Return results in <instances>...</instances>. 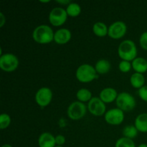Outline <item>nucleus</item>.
<instances>
[{"label": "nucleus", "mask_w": 147, "mask_h": 147, "mask_svg": "<svg viewBox=\"0 0 147 147\" xmlns=\"http://www.w3.org/2000/svg\"><path fill=\"white\" fill-rule=\"evenodd\" d=\"M54 34L55 33L50 26L42 24L34 30L32 38L37 43L47 44L54 40Z\"/></svg>", "instance_id": "f257e3e1"}, {"label": "nucleus", "mask_w": 147, "mask_h": 147, "mask_svg": "<svg viewBox=\"0 0 147 147\" xmlns=\"http://www.w3.org/2000/svg\"><path fill=\"white\" fill-rule=\"evenodd\" d=\"M119 56L123 60L133 61L137 56V48L136 44L131 40L121 42L118 48Z\"/></svg>", "instance_id": "f03ea898"}, {"label": "nucleus", "mask_w": 147, "mask_h": 147, "mask_svg": "<svg viewBox=\"0 0 147 147\" xmlns=\"http://www.w3.org/2000/svg\"><path fill=\"white\" fill-rule=\"evenodd\" d=\"M96 73L97 72L93 66L88 64H83L78 67L76 75L79 81L86 83L98 78V76H97Z\"/></svg>", "instance_id": "7ed1b4c3"}, {"label": "nucleus", "mask_w": 147, "mask_h": 147, "mask_svg": "<svg viewBox=\"0 0 147 147\" xmlns=\"http://www.w3.org/2000/svg\"><path fill=\"white\" fill-rule=\"evenodd\" d=\"M118 108L123 111H130L135 108L136 102L133 96L126 92H122L118 95L116 100Z\"/></svg>", "instance_id": "20e7f679"}, {"label": "nucleus", "mask_w": 147, "mask_h": 147, "mask_svg": "<svg viewBox=\"0 0 147 147\" xmlns=\"http://www.w3.org/2000/svg\"><path fill=\"white\" fill-rule=\"evenodd\" d=\"M19 65L17 57L11 53L1 55L0 57V67L5 72L14 71Z\"/></svg>", "instance_id": "39448f33"}, {"label": "nucleus", "mask_w": 147, "mask_h": 147, "mask_svg": "<svg viewBox=\"0 0 147 147\" xmlns=\"http://www.w3.org/2000/svg\"><path fill=\"white\" fill-rule=\"evenodd\" d=\"M86 106L80 101H74L70 103L67 108V113L68 117L72 120H79L82 119L86 113Z\"/></svg>", "instance_id": "423d86ee"}, {"label": "nucleus", "mask_w": 147, "mask_h": 147, "mask_svg": "<svg viewBox=\"0 0 147 147\" xmlns=\"http://www.w3.org/2000/svg\"><path fill=\"white\" fill-rule=\"evenodd\" d=\"M67 14L66 9L62 7H55L50 12L49 20L50 22L55 27L61 26L67 20Z\"/></svg>", "instance_id": "0eeeda50"}, {"label": "nucleus", "mask_w": 147, "mask_h": 147, "mask_svg": "<svg viewBox=\"0 0 147 147\" xmlns=\"http://www.w3.org/2000/svg\"><path fill=\"white\" fill-rule=\"evenodd\" d=\"M88 109L93 116H101L106 112V106L104 102L100 98L93 97L88 102Z\"/></svg>", "instance_id": "6e6552de"}, {"label": "nucleus", "mask_w": 147, "mask_h": 147, "mask_svg": "<svg viewBox=\"0 0 147 147\" xmlns=\"http://www.w3.org/2000/svg\"><path fill=\"white\" fill-rule=\"evenodd\" d=\"M127 31L126 24L122 21H117L113 22L109 27V33L108 35L111 38L118 40L126 34Z\"/></svg>", "instance_id": "1a4fd4ad"}, {"label": "nucleus", "mask_w": 147, "mask_h": 147, "mask_svg": "<svg viewBox=\"0 0 147 147\" xmlns=\"http://www.w3.org/2000/svg\"><path fill=\"white\" fill-rule=\"evenodd\" d=\"M53 98V92L49 88L43 87L39 89L35 94V100L41 107L48 106Z\"/></svg>", "instance_id": "9d476101"}, {"label": "nucleus", "mask_w": 147, "mask_h": 147, "mask_svg": "<svg viewBox=\"0 0 147 147\" xmlns=\"http://www.w3.org/2000/svg\"><path fill=\"white\" fill-rule=\"evenodd\" d=\"M105 120L109 124L119 125L124 120V113L119 108L110 109L105 114Z\"/></svg>", "instance_id": "9b49d317"}, {"label": "nucleus", "mask_w": 147, "mask_h": 147, "mask_svg": "<svg viewBox=\"0 0 147 147\" xmlns=\"http://www.w3.org/2000/svg\"><path fill=\"white\" fill-rule=\"evenodd\" d=\"M71 39V32L66 28H62L57 30L54 34V41L59 45H63L68 42Z\"/></svg>", "instance_id": "f8f14e48"}, {"label": "nucleus", "mask_w": 147, "mask_h": 147, "mask_svg": "<svg viewBox=\"0 0 147 147\" xmlns=\"http://www.w3.org/2000/svg\"><path fill=\"white\" fill-rule=\"evenodd\" d=\"M38 145L40 147H55V137L49 132L42 133L39 136Z\"/></svg>", "instance_id": "ddd939ff"}, {"label": "nucleus", "mask_w": 147, "mask_h": 147, "mask_svg": "<svg viewBox=\"0 0 147 147\" xmlns=\"http://www.w3.org/2000/svg\"><path fill=\"white\" fill-rule=\"evenodd\" d=\"M118 97L117 91L113 88H106L100 93V98L105 103H110L116 100Z\"/></svg>", "instance_id": "4468645a"}, {"label": "nucleus", "mask_w": 147, "mask_h": 147, "mask_svg": "<svg viewBox=\"0 0 147 147\" xmlns=\"http://www.w3.org/2000/svg\"><path fill=\"white\" fill-rule=\"evenodd\" d=\"M132 68L136 73H144L147 71V60L144 57H136L132 61Z\"/></svg>", "instance_id": "2eb2a0df"}, {"label": "nucleus", "mask_w": 147, "mask_h": 147, "mask_svg": "<svg viewBox=\"0 0 147 147\" xmlns=\"http://www.w3.org/2000/svg\"><path fill=\"white\" fill-rule=\"evenodd\" d=\"M134 124L139 131L147 133V113L139 114L135 119Z\"/></svg>", "instance_id": "dca6fc26"}, {"label": "nucleus", "mask_w": 147, "mask_h": 147, "mask_svg": "<svg viewBox=\"0 0 147 147\" xmlns=\"http://www.w3.org/2000/svg\"><path fill=\"white\" fill-rule=\"evenodd\" d=\"M130 83L131 86L135 88H142L143 86H144L145 83V78L143 74L139 73H135L131 76Z\"/></svg>", "instance_id": "f3484780"}, {"label": "nucleus", "mask_w": 147, "mask_h": 147, "mask_svg": "<svg viewBox=\"0 0 147 147\" xmlns=\"http://www.w3.org/2000/svg\"><path fill=\"white\" fill-rule=\"evenodd\" d=\"M93 31L94 34L98 37H105L109 33V28L105 23L98 22L95 23L93 27Z\"/></svg>", "instance_id": "a211bd4d"}, {"label": "nucleus", "mask_w": 147, "mask_h": 147, "mask_svg": "<svg viewBox=\"0 0 147 147\" xmlns=\"http://www.w3.org/2000/svg\"><path fill=\"white\" fill-rule=\"evenodd\" d=\"M95 69L99 74H106L111 69V63L106 60H100L96 63Z\"/></svg>", "instance_id": "6ab92c4d"}, {"label": "nucleus", "mask_w": 147, "mask_h": 147, "mask_svg": "<svg viewBox=\"0 0 147 147\" xmlns=\"http://www.w3.org/2000/svg\"><path fill=\"white\" fill-rule=\"evenodd\" d=\"M77 98L78 101L80 102H86V101H90L91 100L92 97V93L89 90L86 88H81L77 92Z\"/></svg>", "instance_id": "aec40b11"}, {"label": "nucleus", "mask_w": 147, "mask_h": 147, "mask_svg": "<svg viewBox=\"0 0 147 147\" xmlns=\"http://www.w3.org/2000/svg\"><path fill=\"white\" fill-rule=\"evenodd\" d=\"M66 11H67V15L70 17H76L80 14L81 8H80V6L77 3H70L66 8Z\"/></svg>", "instance_id": "412c9836"}, {"label": "nucleus", "mask_w": 147, "mask_h": 147, "mask_svg": "<svg viewBox=\"0 0 147 147\" xmlns=\"http://www.w3.org/2000/svg\"><path fill=\"white\" fill-rule=\"evenodd\" d=\"M138 131L137 129L135 126H132V125H129L126 126V127L123 128V135L124 137L128 138V139H133L137 136Z\"/></svg>", "instance_id": "4be33fe9"}, {"label": "nucleus", "mask_w": 147, "mask_h": 147, "mask_svg": "<svg viewBox=\"0 0 147 147\" xmlns=\"http://www.w3.org/2000/svg\"><path fill=\"white\" fill-rule=\"evenodd\" d=\"M115 147H136V146L132 139L123 137L118 139L115 144Z\"/></svg>", "instance_id": "5701e85b"}, {"label": "nucleus", "mask_w": 147, "mask_h": 147, "mask_svg": "<svg viewBox=\"0 0 147 147\" xmlns=\"http://www.w3.org/2000/svg\"><path fill=\"white\" fill-rule=\"evenodd\" d=\"M11 123V117L7 113H2L0 116V129H7Z\"/></svg>", "instance_id": "b1692460"}, {"label": "nucleus", "mask_w": 147, "mask_h": 147, "mask_svg": "<svg viewBox=\"0 0 147 147\" xmlns=\"http://www.w3.org/2000/svg\"><path fill=\"white\" fill-rule=\"evenodd\" d=\"M132 67V64L129 61L126 60H122L120 62L119 65V68L123 73H128L131 70Z\"/></svg>", "instance_id": "393cba45"}, {"label": "nucleus", "mask_w": 147, "mask_h": 147, "mask_svg": "<svg viewBox=\"0 0 147 147\" xmlns=\"http://www.w3.org/2000/svg\"><path fill=\"white\" fill-rule=\"evenodd\" d=\"M139 43L144 50H147V32L142 33L139 39Z\"/></svg>", "instance_id": "a878e982"}, {"label": "nucleus", "mask_w": 147, "mask_h": 147, "mask_svg": "<svg viewBox=\"0 0 147 147\" xmlns=\"http://www.w3.org/2000/svg\"><path fill=\"white\" fill-rule=\"evenodd\" d=\"M139 96L141 99L147 102V86H144L142 88L139 89Z\"/></svg>", "instance_id": "bb28decb"}, {"label": "nucleus", "mask_w": 147, "mask_h": 147, "mask_svg": "<svg viewBox=\"0 0 147 147\" xmlns=\"http://www.w3.org/2000/svg\"><path fill=\"white\" fill-rule=\"evenodd\" d=\"M55 142L57 146H62L65 143V138L63 135H57L55 136Z\"/></svg>", "instance_id": "cd10ccee"}, {"label": "nucleus", "mask_w": 147, "mask_h": 147, "mask_svg": "<svg viewBox=\"0 0 147 147\" xmlns=\"http://www.w3.org/2000/svg\"><path fill=\"white\" fill-rule=\"evenodd\" d=\"M6 22V18L4 17V15L3 14L2 12L0 13V27H2L4 26V24H5Z\"/></svg>", "instance_id": "c85d7f7f"}, {"label": "nucleus", "mask_w": 147, "mask_h": 147, "mask_svg": "<svg viewBox=\"0 0 147 147\" xmlns=\"http://www.w3.org/2000/svg\"><path fill=\"white\" fill-rule=\"evenodd\" d=\"M56 2L59 3V4H70V1H69V0H66V1H56Z\"/></svg>", "instance_id": "c756f323"}, {"label": "nucleus", "mask_w": 147, "mask_h": 147, "mask_svg": "<svg viewBox=\"0 0 147 147\" xmlns=\"http://www.w3.org/2000/svg\"><path fill=\"white\" fill-rule=\"evenodd\" d=\"M138 147H147V144H142Z\"/></svg>", "instance_id": "7c9ffc66"}, {"label": "nucleus", "mask_w": 147, "mask_h": 147, "mask_svg": "<svg viewBox=\"0 0 147 147\" xmlns=\"http://www.w3.org/2000/svg\"><path fill=\"white\" fill-rule=\"evenodd\" d=\"M1 147H12L10 144H4Z\"/></svg>", "instance_id": "2f4dec72"}, {"label": "nucleus", "mask_w": 147, "mask_h": 147, "mask_svg": "<svg viewBox=\"0 0 147 147\" xmlns=\"http://www.w3.org/2000/svg\"><path fill=\"white\" fill-rule=\"evenodd\" d=\"M40 2H44V3H47V2H50V1H40Z\"/></svg>", "instance_id": "473e14b6"}, {"label": "nucleus", "mask_w": 147, "mask_h": 147, "mask_svg": "<svg viewBox=\"0 0 147 147\" xmlns=\"http://www.w3.org/2000/svg\"><path fill=\"white\" fill-rule=\"evenodd\" d=\"M55 147H63V146H56Z\"/></svg>", "instance_id": "72a5a7b5"}, {"label": "nucleus", "mask_w": 147, "mask_h": 147, "mask_svg": "<svg viewBox=\"0 0 147 147\" xmlns=\"http://www.w3.org/2000/svg\"><path fill=\"white\" fill-rule=\"evenodd\" d=\"M146 60H147V58H146Z\"/></svg>", "instance_id": "f704fd0d"}]
</instances>
